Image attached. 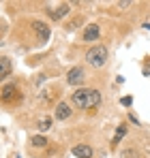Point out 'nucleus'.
<instances>
[{"label": "nucleus", "instance_id": "obj_7", "mask_svg": "<svg viewBox=\"0 0 150 158\" xmlns=\"http://www.w3.org/2000/svg\"><path fill=\"white\" fill-rule=\"evenodd\" d=\"M99 34H101L99 24H88L86 30H84V34H82V39H84L86 43H90V41H97V39H99Z\"/></svg>", "mask_w": 150, "mask_h": 158}, {"label": "nucleus", "instance_id": "obj_9", "mask_svg": "<svg viewBox=\"0 0 150 158\" xmlns=\"http://www.w3.org/2000/svg\"><path fill=\"white\" fill-rule=\"evenodd\" d=\"M11 71H13L11 58H7V56H0V81L9 77V75H11Z\"/></svg>", "mask_w": 150, "mask_h": 158}, {"label": "nucleus", "instance_id": "obj_1", "mask_svg": "<svg viewBox=\"0 0 150 158\" xmlns=\"http://www.w3.org/2000/svg\"><path fill=\"white\" fill-rule=\"evenodd\" d=\"M71 103L79 109H95L101 103V92L92 88H82L71 94Z\"/></svg>", "mask_w": 150, "mask_h": 158}, {"label": "nucleus", "instance_id": "obj_10", "mask_svg": "<svg viewBox=\"0 0 150 158\" xmlns=\"http://www.w3.org/2000/svg\"><path fill=\"white\" fill-rule=\"evenodd\" d=\"M71 105L69 103H58V107H56V111H54V115L58 118V120H69L71 118Z\"/></svg>", "mask_w": 150, "mask_h": 158}, {"label": "nucleus", "instance_id": "obj_15", "mask_svg": "<svg viewBox=\"0 0 150 158\" xmlns=\"http://www.w3.org/2000/svg\"><path fill=\"white\" fill-rule=\"evenodd\" d=\"M120 158H139V154H137V150H133V148H126V150H122Z\"/></svg>", "mask_w": 150, "mask_h": 158}, {"label": "nucleus", "instance_id": "obj_6", "mask_svg": "<svg viewBox=\"0 0 150 158\" xmlns=\"http://www.w3.org/2000/svg\"><path fill=\"white\" fill-rule=\"evenodd\" d=\"M47 13H50V17L54 19V22H58V19H62L64 15H69L71 13V4H60L58 9H47Z\"/></svg>", "mask_w": 150, "mask_h": 158}, {"label": "nucleus", "instance_id": "obj_13", "mask_svg": "<svg viewBox=\"0 0 150 158\" xmlns=\"http://www.w3.org/2000/svg\"><path fill=\"white\" fill-rule=\"evenodd\" d=\"M50 126H51V118H41L37 122V128L39 131H50Z\"/></svg>", "mask_w": 150, "mask_h": 158}, {"label": "nucleus", "instance_id": "obj_12", "mask_svg": "<svg viewBox=\"0 0 150 158\" xmlns=\"http://www.w3.org/2000/svg\"><path fill=\"white\" fill-rule=\"evenodd\" d=\"M125 135H126V126L122 124V126H118V128H116V135H114V139H112V145H118V143H120V139H122Z\"/></svg>", "mask_w": 150, "mask_h": 158}, {"label": "nucleus", "instance_id": "obj_8", "mask_svg": "<svg viewBox=\"0 0 150 158\" xmlns=\"http://www.w3.org/2000/svg\"><path fill=\"white\" fill-rule=\"evenodd\" d=\"M71 154L77 158H92V148L88 143H79V145H75L71 150Z\"/></svg>", "mask_w": 150, "mask_h": 158}, {"label": "nucleus", "instance_id": "obj_14", "mask_svg": "<svg viewBox=\"0 0 150 158\" xmlns=\"http://www.w3.org/2000/svg\"><path fill=\"white\" fill-rule=\"evenodd\" d=\"M51 96H56V90H43L39 98H41V103H50Z\"/></svg>", "mask_w": 150, "mask_h": 158}, {"label": "nucleus", "instance_id": "obj_16", "mask_svg": "<svg viewBox=\"0 0 150 158\" xmlns=\"http://www.w3.org/2000/svg\"><path fill=\"white\" fill-rule=\"evenodd\" d=\"M82 22H84L82 17H73L71 22H67V28H69V30H75V28H79V24H82Z\"/></svg>", "mask_w": 150, "mask_h": 158}, {"label": "nucleus", "instance_id": "obj_3", "mask_svg": "<svg viewBox=\"0 0 150 158\" xmlns=\"http://www.w3.org/2000/svg\"><path fill=\"white\" fill-rule=\"evenodd\" d=\"M86 60H88V64H90V66L101 69V66H105V62H107V49H105L103 45H97V47L88 49Z\"/></svg>", "mask_w": 150, "mask_h": 158}, {"label": "nucleus", "instance_id": "obj_2", "mask_svg": "<svg viewBox=\"0 0 150 158\" xmlns=\"http://www.w3.org/2000/svg\"><path fill=\"white\" fill-rule=\"evenodd\" d=\"M22 90L15 85V83H7L0 88V105L4 107H15L22 103Z\"/></svg>", "mask_w": 150, "mask_h": 158}, {"label": "nucleus", "instance_id": "obj_17", "mask_svg": "<svg viewBox=\"0 0 150 158\" xmlns=\"http://www.w3.org/2000/svg\"><path fill=\"white\" fill-rule=\"evenodd\" d=\"M131 103H133L131 96H125V98H122V105H125V107H131Z\"/></svg>", "mask_w": 150, "mask_h": 158}, {"label": "nucleus", "instance_id": "obj_4", "mask_svg": "<svg viewBox=\"0 0 150 158\" xmlns=\"http://www.w3.org/2000/svg\"><path fill=\"white\" fill-rule=\"evenodd\" d=\"M86 79V73H84V69L82 66H73L69 73H67V81L71 83V85H77V83H82Z\"/></svg>", "mask_w": 150, "mask_h": 158}, {"label": "nucleus", "instance_id": "obj_11", "mask_svg": "<svg viewBox=\"0 0 150 158\" xmlns=\"http://www.w3.org/2000/svg\"><path fill=\"white\" fill-rule=\"evenodd\" d=\"M30 143H32L34 148H47V145H50V141H47L43 135H34V137L30 139Z\"/></svg>", "mask_w": 150, "mask_h": 158}, {"label": "nucleus", "instance_id": "obj_5", "mask_svg": "<svg viewBox=\"0 0 150 158\" xmlns=\"http://www.w3.org/2000/svg\"><path fill=\"white\" fill-rule=\"evenodd\" d=\"M32 28H34V32L39 34V41L41 43H47V39H50V26L45 24V22H32Z\"/></svg>", "mask_w": 150, "mask_h": 158}]
</instances>
